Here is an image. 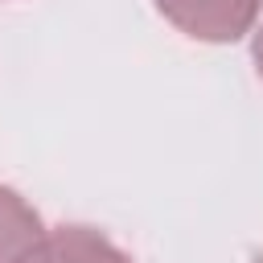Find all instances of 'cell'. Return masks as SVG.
Returning <instances> with one entry per match:
<instances>
[{
	"mask_svg": "<svg viewBox=\"0 0 263 263\" xmlns=\"http://www.w3.org/2000/svg\"><path fill=\"white\" fill-rule=\"evenodd\" d=\"M156 8L185 33L197 41H238L242 33H251L263 0H156Z\"/></svg>",
	"mask_w": 263,
	"mask_h": 263,
	"instance_id": "cell-1",
	"label": "cell"
},
{
	"mask_svg": "<svg viewBox=\"0 0 263 263\" xmlns=\"http://www.w3.org/2000/svg\"><path fill=\"white\" fill-rule=\"evenodd\" d=\"M21 263H132V259L90 226H58L45 230Z\"/></svg>",
	"mask_w": 263,
	"mask_h": 263,
	"instance_id": "cell-2",
	"label": "cell"
},
{
	"mask_svg": "<svg viewBox=\"0 0 263 263\" xmlns=\"http://www.w3.org/2000/svg\"><path fill=\"white\" fill-rule=\"evenodd\" d=\"M41 234H45V226H41L37 210L21 193L0 185V263H21Z\"/></svg>",
	"mask_w": 263,
	"mask_h": 263,
	"instance_id": "cell-3",
	"label": "cell"
},
{
	"mask_svg": "<svg viewBox=\"0 0 263 263\" xmlns=\"http://www.w3.org/2000/svg\"><path fill=\"white\" fill-rule=\"evenodd\" d=\"M251 53H255V66H259V74H263V29L255 33V45H251Z\"/></svg>",
	"mask_w": 263,
	"mask_h": 263,
	"instance_id": "cell-4",
	"label": "cell"
},
{
	"mask_svg": "<svg viewBox=\"0 0 263 263\" xmlns=\"http://www.w3.org/2000/svg\"><path fill=\"white\" fill-rule=\"evenodd\" d=\"M255 263H263V259H255Z\"/></svg>",
	"mask_w": 263,
	"mask_h": 263,
	"instance_id": "cell-5",
	"label": "cell"
}]
</instances>
